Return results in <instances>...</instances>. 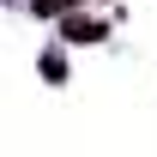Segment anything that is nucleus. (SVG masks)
I'll use <instances>...</instances> for the list:
<instances>
[{"mask_svg": "<svg viewBox=\"0 0 157 157\" xmlns=\"http://www.w3.org/2000/svg\"><path fill=\"white\" fill-rule=\"evenodd\" d=\"M30 6H36V12H67L73 0H30Z\"/></svg>", "mask_w": 157, "mask_h": 157, "instance_id": "2", "label": "nucleus"}, {"mask_svg": "<svg viewBox=\"0 0 157 157\" xmlns=\"http://www.w3.org/2000/svg\"><path fill=\"white\" fill-rule=\"evenodd\" d=\"M60 30H67V42H97V36H103V24H97V18H78V12L60 24Z\"/></svg>", "mask_w": 157, "mask_h": 157, "instance_id": "1", "label": "nucleus"}]
</instances>
